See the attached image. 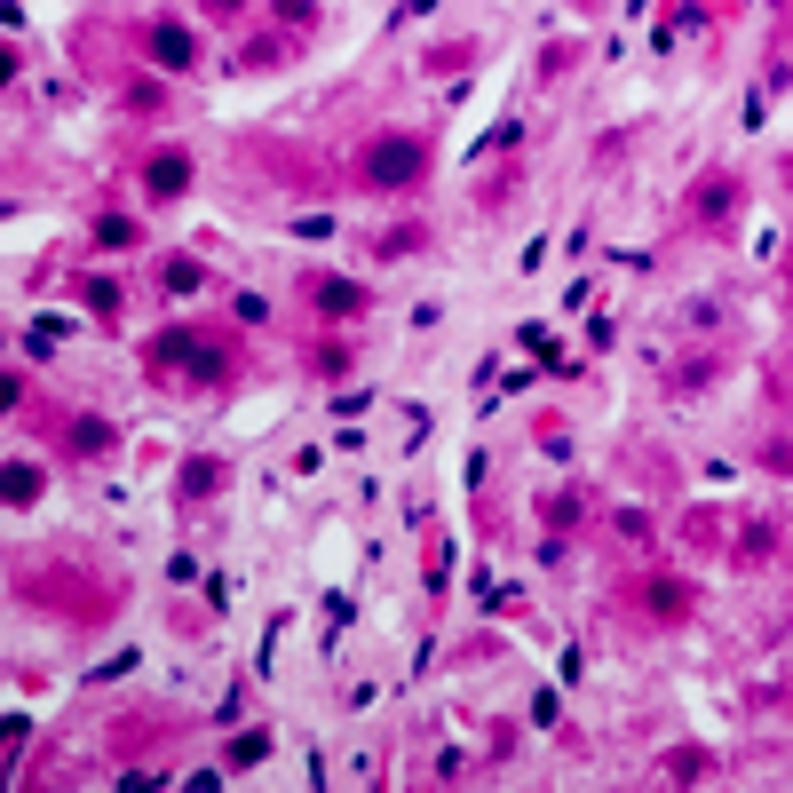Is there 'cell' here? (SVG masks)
I'll return each mask as SVG.
<instances>
[{"mask_svg":"<svg viewBox=\"0 0 793 793\" xmlns=\"http://www.w3.org/2000/svg\"><path fill=\"white\" fill-rule=\"evenodd\" d=\"M262 754H270V730H246V738L230 746V762H262Z\"/></svg>","mask_w":793,"mask_h":793,"instance_id":"cell-14","label":"cell"},{"mask_svg":"<svg viewBox=\"0 0 793 793\" xmlns=\"http://www.w3.org/2000/svg\"><path fill=\"white\" fill-rule=\"evenodd\" d=\"M167 294H199V262H167Z\"/></svg>","mask_w":793,"mask_h":793,"instance_id":"cell-13","label":"cell"},{"mask_svg":"<svg viewBox=\"0 0 793 793\" xmlns=\"http://www.w3.org/2000/svg\"><path fill=\"white\" fill-rule=\"evenodd\" d=\"M0 500H8V508H32V500H40V468H32V460H8V468H0Z\"/></svg>","mask_w":793,"mask_h":793,"instance_id":"cell-6","label":"cell"},{"mask_svg":"<svg viewBox=\"0 0 793 793\" xmlns=\"http://www.w3.org/2000/svg\"><path fill=\"white\" fill-rule=\"evenodd\" d=\"M302 294H310V310H326V318H365V310H373V294H365V286H349V278H318V270L302 278Z\"/></svg>","mask_w":793,"mask_h":793,"instance_id":"cell-3","label":"cell"},{"mask_svg":"<svg viewBox=\"0 0 793 793\" xmlns=\"http://www.w3.org/2000/svg\"><path fill=\"white\" fill-rule=\"evenodd\" d=\"M667 778H706V754H667Z\"/></svg>","mask_w":793,"mask_h":793,"instance_id":"cell-15","label":"cell"},{"mask_svg":"<svg viewBox=\"0 0 793 793\" xmlns=\"http://www.w3.org/2000/svg\"><path fill=\"white\" fill-rule=\"evenodd\" d=\"M8 80H16V48H0V88H8Z\"/></svg>","mask_w":793,"mask_h":793,"instance_id":"cell-18","label":"cell"},{"mask_svg":"<svg viewBox=\"0 0 793 793\" xmlns=\"http://www.w3.org/2000/svg\"><path fill=\"white\" fill-rule=\"evenodd\" d=\"M88 310H96V318H112V310H119V286H112V278H88Z\"/></svg>","mask_w":793,"mask_h":793,"instance_id":"cell-11","label":"cell"},{"mask_svg":"<svg viewBox=\"0 0 793 793\" xmlns=\"http://www.w3.org/2000/svg\"><path fill=\"white\" fill-rule=\"evenodd\" d=\"M421 167H429V151H421L413 135H381V143L365 151V175H373V191H413V183H421Z\"/></svg>","mask_w":793,"mask_h":793,"instance_id":"cell-1","label":"cell"},{"mask_svg":"<svg viewBox=\"0 0 793 793\" xmlns=\"http://www.w3.org/2000/svg\"><path fill=\"white\" fill-rule=\"evenodd\" d=\"M643 611H659V619H682V611H690V587H682V579H651V587H643Z\"/></svg>","mask_w":793,"mask_h":793,"instance_id":"cell-7","label":"cell"},{"mask_svg":"<svg viewBox=\"0 0 793 793\" xmlns=\"http://www.w3.org/2000/svg\"><path fill=\"white\" fill-rule=\"evenodd\" d=\"M64 445H72V460H96V453H112V429H104V421H72Z\"/></svg>","mask_w":793,"mask_h":793,"instance_id":"cell-8","label":"cell"},{"mask_svg":"<svg viewBox=\"0 0 793 793\" xmlns=\"http://www.w3.org/2000/svg\"><path fill=\"white\" fill-rule=\"evenodd\" d=\"M16 389H24V381H16V373H0V405H16Z\"/></svg>","mask_w":793,"mask_h":793,"instance_id":"cell-17","label":"cell"},{"mask_svg":"<svg viewBox=\"0 0 793 793\" xmlns=\"http://www.w3.org/2000/svg\"><path fill=\"white\" fill-rule=\"evenodd\" d=\"M96 246H127V254H135V246H143V223H127V215H104V223H96Z\"/></svg>","mask_w":793,"mask_h":793,"instance_id":"cell-9","label":"cell"},{"mask_svg":"<svg viewBox=\"0 0 793 793\" xmlns=\"http://www.w3.org/2000/svg\"><path fill=\"white\" fill-rule=\"evenodd\" d=\"M143 56H151L159 72H191V64H199V32L175 24V16H159V24L143 32Z\"/></svg>","mask_w":793,"mask_h":793,"instance_id":"cell-2","label":"cell"},{"mask_svg":"<svg viewBox=\"0 0 793 793\" xmlns=\"http://www.w3.org/2000/svg\"><path fill=\"white\" fill-rule=\"evenodd\" d=\"M143 191L151 199H183L191 191V151H151L143 159Z\"/></svg>","mask_w":793,"mask_h":793,"instance_id":"cell-5","label":"cell"},{"mask_svg":"<svg viewBox=\"0 0 793 793\" xmlns=\"http://www.w3.org/2000/svg\"><path fill=\"white\" fill-rule=\"evenodd\" d=\"M215 484H223L215 460H191V468H183V500H199V492H215Z\"/></svg>","mask_w":793,"mask_h":793,"instance_id":"cell-10","label":"cell"},{"mask_svg":"<svg viewBox=\"0 0 793 793\" xmlns=\"http://www.w3.org/2000/svg\"><path fill=\"white\" fill-rule=\"evenodd\" d=\"M159 365H183V373H199V389H215V381L230 373L223 357H215L207 341H191V334H167V341H159Z\"/></svg>","mask_w":793,"mask_h":793,"instance_id":"cell-4","label":"cell"},{"mask_svg":"<svg viewBox=\"0 0 793 793\" xmlns=\"http://www.w3.org/2000/svg\"><path fill=\"white\" fill-rule=\"evenodd\" d=\"M730 199H738V183H706V191H698V207H706V215H730Z\"/></svg>","mask_w":793,"mask_h":793,"instance_id":"cell-12","label":"cell"},{"mask_svg":"<svg viewBox=\"0 0 793 793\" xmlns=\"http://www.w3.org/2000/svg\"><path fill=\"white\" fill-rule=\"evenodd\" d=\"M278 16H286V24H310V16H318V0H278Z\"/></svg>","mask_w":793,"mask_h":793,"instance_id":"cell-16","label":"cell"}]
</instances>
